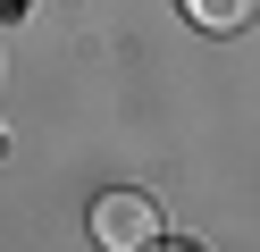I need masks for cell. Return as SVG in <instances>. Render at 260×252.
<instances>
[{
  "mask_svg": "<svg viewBox=\"0 0 260 252\" xmlns=\"http://www.w3.org/2000/svg\"><path fill=\"white\" fill-rule=\"evenodd\" d=\"M151 252H185V244H151Z\"/></svg>",
  "mask_w": 260,
  "mask_h": 252,
  "instance_id": "4",
  "label": "cell"
},
{
  "mask_svg": "<svg viewBox=\"0 0 260 252\" xmlns=\"http://www.w3.org/2000/svg\"><path fill=\"white\" fill-rule=\"evenodd\" d=\"M25 9H34V0H9V17H25Z\"/></svg>",
  "mask_w": 260,
  "mask_h": 252,
  "instance_id": "3",
  "label": "cell"
},
{
  "mask_svg": "<svg viewBox=\"0 0 260 252\" xmlns=\"http://www.w3.org/2000/svg\"><path fill=\"white\" fill-rule=\"evenodd\" d=\"M185 17H193V25H210V34H235L243 17H252V0H185Z\"/></svg>",
  "mask_w": 260,
  "mask_h": 252,
  "instance_id": "2",
  "label": "cell"
},
{
  "mask_svg": "<svg viewBox=\"0 0 260 252\" xmlns=\"http://www.w3.org/2000/svg\"><path fill=\"white\" fill-rule=\"evenodd\" d=\"M92 244L101 252H151L159 244V210L143 193H101L92 202Z\"/></svg>",
  "mask_w": 260,
  "mask_h": 252,
  "instance_id": "1",
  "label": "cell"
}]
</instances>
